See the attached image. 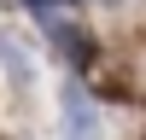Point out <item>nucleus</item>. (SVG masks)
Wrapping results in <instances>:
<instances>
[{
    "label": "nucleus",
    "mask_w": 146,
    "mask_h": 140,
    "mask_svg": "<svg viewBox=\"0 0 146 140\" xmlns=\"http://www.w3.org/2000/svg\"><path fill=\"white\" fill-rule=\"evenodd\" d=\"M41 35L53 41V53L64 58L70 70H94V41H88V29H82L70 12H53V6H41Z\"/></svg>",
    "instance_id": "1"
},
{
    "label": "nucleus",
    "mask_w": 146,
    "mask_h": 140,
    "mask_svg": "<svg viewBox=\"0 0 146 140\" xmlns=\"http://www.w3.org/2000/svg\"><path fill=\"white\" fill-rule=\"evenodd\" d=\"M0 70H6V82H18V93L35 88V64H29V53H23L18 41H6V35H0Z\"/></svg>",
    "instance_id": "2"
},
{
    "label": "nucleus",
    "mask_w": 146,
    "mask_h": 140,
    "mask_svg": "<svg viewBox=\"0 0 146 140\" xmlns=\"http://www.w3.org/2000/svg\"><path fill=\"white\" fill-rule=\"evenodd\" d=\"M64 111H70V134H76V140H88L94 117H88V99H82V88H64Z\"/></svg>",
    "instance_id": "3"
},
{
    "label": "nucleus",
    "mask_w": 146,
    "mask_h": 140,
    "mask_svg": "<svg viewBox=\"0 0 146 140\" xmlns=\"http://www.w3.org/2000/svg\"><path fill=\"white\" fill-rule=\"evenodd\" d=\"M105 6H117V0H105Z\"/></svg>",
    "instance_id": "4"
}]
</instances>
